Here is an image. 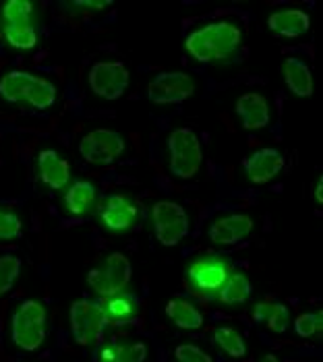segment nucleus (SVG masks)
<instances>
[{"instance_id": "obj_28", "label": "nucleus", "mask_w": 323, "mask_h": 362, "mask_svg": "<svg viewBox=\"0 0 323 362\" xmlns=\"http://www.w3.org/2000/svg\"><path fill=\"white\" fill-rule=\"evenodd\" d=\"M2 33L6 44L13 50L29 52L38 46V31L35 25H2Z\"/></svg>"}, {"instance_id": "obj_33", "label": "nucleus", "mask_w": 323, "mask_h": 362, "mask_svg": "<svg viewBox=\"0 0 323 362\" xmlns=\"http://www.w3.org/2000/svg\"><path fill=\"white\" fill-rule=\"evenodd\" d=\"M112 2H91V0H87V2H77V6H81V8H87V11H104V8H108Z\"/></svg>"}, {"instance_id": "obj_31", "label": "nucleus", "mask_w": 323, "mask_h": 362, "mask_svg": "<svg viewBox=\"0 0 323 362\" xmlns=\"http://www.w3.org/2000/svg\"><path fill=\"white\" fill-rule=\"evenodd\" d=\"M23 234V222L15 211L0 209V240H17Z\"/></svg>"}, {"instance_id": "obj_32", "label": "nucleus", "mask_w": 323, "mask_h": 362, "mask_svg": "<svg viewBox=\"0 0 323 362\" xmlns=\"http://www.w3.org/2000/svg\"><path fill=\"white\" fill-rule=\"evenodd\" d=\"M176 362H214V358L195 344H181L174 348Z\"/></svg>"}, {"instance_id": "obj_7", "label": "nucleus", "mask_w": 323, "mask_h": 362, "mask_svg": "<svg viewBox=\"0 0 323 362\" xmlns=\"http://www.w3.org/2000/svg\"><path fill=\"white\" fill-rule=\"evenodd\" d=\"M127 143L112 129H94L79 141L81 158L94 166H110L125 153Z\"/></svg>"}, {"instance_id": "obj_13", "label": "nucleus", "mask_w": 323, "mask_h": 362, "mask_svg": "<svg viewBox=\"0 0 323 362\" xmlns=\"http://www.w3.org/2000/svg\"><path fill=\"white\" fill-rule=\"evenodd\" d=\"M255 228V222L249 214H228L214 220L210 226V240L220 247H230L242 243Z\"/></svg>"}, {"instance_id": "obj_15", "label": "nucleus", "mask_w": 323, "mask_h": 362, "mask_svg": "<svg viewBox=\"0 0 323 362\" xmlns=\"http://www.w3.org/2000/svg\"><path fill=\"white\" fill-rule=\"evenodd\" d=\"M237 116L244 131H261L271 122V108L266 95L257 91L242 93L237 100Z\"/></svg>"}, {"instance_id": "obj_4", "label": "nucleus", "mask_w": 323, "mask_h": 362, "mask_svg": "<svg viewBox=\"0 0 323 362\" xmlns=\"http://www.w3.org/2000/svg\"><path fill=\"white\" fill-rule=\"evenodd\" d=\"M131 278H133V265L129 257L123 252H110L102 261V265L94 267L87 274V284L98 296L110 298L114 294H120L129 286Z\"/></svg>"}, {"instance_id": "obj_3", "label": "nucleus", "mask_w": 323, "mask_h": 362, "mask_svg": "<svg viewBox=\"0 0 323 362\" xmlns=\"http://www.w3.org/2000/svg\"><path fill=\"white\" fill-rule=\"evenodd\" d=\"M168 153H170V172L178 178H193L199 174L203 164V147L195 131L178 127L168 135Z\"/></svg>"}, {"instance_id": "obj_30", "label": "nucleus", "mask_w": 323, "mask_h": 362, "mask_svg": "<svg viewBox=\"0 0 323 362\" xmlns=\"http://www.w3.org/2000/svg\"><path fill=\"white\" fill-rule=\"evenodd\" d=\"M323 329V313L313 310V313H300L295 319V332L302 339H311L315 335H322Z\"/></svg>"}, {"instance_id": "obj_20", "label": "nucleus", "mask_w": 323, "mask_h": 362, "mask_svg": "<svg viewBox=\"0 0 323 362\" xmlns=\"http://www.w3.org/2000/svg\"><path fill=\"white\" fill-rule=\"evenodd\" d=\"M253 321L266 325L273 334H284L290 325V308L282 303L261 300L253 307Z\"/></svg>"}, {"instance_id": "obj_21", "label": "nucleus", "mask_w": 323, "mask_h": 362, "mask_svg": "<svg viewBox=\"0 0 323 362\" xmlns=\"http://www.w3.org/2000/svg\"><path fill=\"white\" fill-rule=\"evenodd\" d=\"M166 317L178 329H185V332H197L205 323L203 313L195 307L193 303L185 300V298H172V300H168L166 303Z\"/></svg>"}, {"instance_id": "obj_23", "label": "nucleus", "mask_w": 323, "mask_h": 362, "mask_svg": "<svg viewBox=\"0 0 323 362\" xmlns=\"http://www.w3.org/2000/svg\"><path fill=\"white\" fill-rule=\"evenodd\" d=\"M215 296L226 307L244 305L251 298V281L242 272H232L230 278L226 279V284L220 288V292Z\"/></svg>"}, {"instance_id": "obj_16", "label": "nucleus", "mask_w": 323, "mask_h": 362, "mask_svg": "<svg viewBox=\"0 0 323 362\" xmlns=\"http://www.w3.org/2000/svg\"><path fill=\"white\" fill-rule=\"evenodd\" d=\"M282 77L286 87L296 98H311L313 95V75L309 64L302 58L288 56L282 62Z\"/></svg>"}, {"instance_id": "obj_11", "label": "nucleus", "mask_w": 323, "mask_h": 362, "mask_svg": "<svg viewBox=\"0 0 323 362\" xmlns=\"http://www.w3.org/2000/svg\"><path fill=\"white\" fill-rule=\"evenodd\" d=\"M98 216L110 232H129L139 222V207L131 197L110 195L102 201Z\"/></svg>"}, {"instance_id": "obj_5", "label": "nucleus", "mask_w": 323, "mask_h": 362, "mask_svg": "<svg viewBox=\"0 0 323 362\" xmlns=\"http://www.w3.org/2000/svg\"><path fill=\"white\" fill-rule=\"evenodd\" d=\"M69 325H71L73 339L79 346L98 344L106 325L102 300H89V298L75 300L69 308Z\"/></svg>"}, {"instance_id": "obj_18", "label": "nucleus", "mask_w": 323, "mask_h": 362, "mask_svg": "<svg viewBox=\"0 0 323 362\" xmlns=\"http://www.w3.org/2000/svg\"><path fill=\"white\" fill-rule=\"evenodd\" d=\"M100 362H145L147 361V346L143 341L131 339H112L100 348Z\"/></svg>"}, {"instance_id": "obj_25", "label": "nucleus", "mask_w": 323, "mask_h": 362, "mask_svg": "<svg viewBox=\"0 0 323 362\" xmlns=\"http://www.w3.org/2000/svg\"><path fill=\"white\" fill-rule=\"evenodd\" d=\"M58 100V89L52 81L44 79V77H35L31 87L27 89L26 104L31 106L33 110H48L52 108Z\"/></svg>"}, {"instance_id": "obj_6", "label": "nucleus", "mask_w": 323, "mask_h": 362, "mask_svg": "<svg viewBox=\"0 0 323 362\" xmlns=\"http://www.w3.org/2000/svg\"><path fill=\"white\" fill-rule=\"evenodd\" d=\"M152 223L158 243L164 247H176L187 238L191 220L183 205L174 201H158L152 207Z\"/></svg>"}, {"instance_id": "obj_1", "label": "nucleus", "mask_w": 323, "mask_h": 362, "mask_svg": "<svg viewBox=\"0 0 323 362\" xmlns=\"http://www.w3.org/2000/svg\"><path fill=\"white\" fill-rule=\"evenodd\" d=\"M242 31L232 21H212L191 31L185 40V50L199 62L226 60L241 48Z\"/></svg>"}, {"instance_id": "obj_27", "label": "nucleus", "mask_w": 323, "mask_h": 362, "mask_svg": "<svg viewBox=\"0 0 323 362\" xmlns=\"http://www.w3.org/2000/svg\"><path fill=\"white\" fill-rule=\"evenodd\" d=\"M2 25H33V2L6 0L0 6Z\"/></svg>"}, {"instance_id": "obj_19", "label": "nucleus", "mask_w": 323, "mask_h": 362, "mask_svg": "<svg viewBox=\"0 0 323 362\" xmlns=\"http://www.w3.org/2000/svg\"><path fill=\"white\" fill-rule=\"evenodd\" d=\"M62 201H64V209L71 216L81 218V216H87L94 209V205L98 201V191L89 180H77L71 187H67Z\"/></svg>"}, {"instance_id": "obj_34", "label": "nucleus", "mask_w": 323, "mask_h": 362, "mask_svg": "<svg viewBox=\"0 0 323 362\" xmlns=\"http://www.w3.org/2000/svg\"><path fill=\"white\" fill-rule=\"evenodd\" d=\"M313 199L322 205L323 203V178L319 176V180H317V185H315V193H313Z\"/></svg>"}, {"instance_id": "obj_17", "label": "nucleus", "mask_w": 323, "mask_h": 362, "mask_svg": "<svg viewBox=\"0 0 323 362\" xmlns=\"http://www.w3.org/2000/svg\"><path fill=\"white\" fill-rule=\"evenodd\" d=\"M268 28L282 37H298L309 31L311 19L300 8H284V11H276L269 15Z\"/></svg>"}, {"instance_id": "obj_35", "label": "nucleus", "mask_w": 323, "mask_h": 362, "mask_svg": "<svg viewBox=\"0 0 323 362\" xmlns=\"http://www.w3.org/2000/svg\"><path fill=\"white\" fill-rule=\"evenodd\" d=\"M261 362H280V361H278V358H276L273 354H266V356L261 358Z\"/></svg>"}, {"instance_id": "obj_8", "label": "nucleus", "mask_w": 323, "mask_h": 362, "mask_svg": "<svg viewBox=\"0 0 323 362\" xmlns=\"http://www.w3.org/2000/svg\"><path fill=\"white\" fill-rule=\"evenodd\" d=\"M129 81H131V73L120 60L96 62V64H91V69L87 73L89 89L98 98L108 100V102L123 98L129 87Z\"/></svg>"}, {"instance_id": "obj_9", "label": "nucleus", "mask_w": 323, "mask_h": 362, "mask_svg": "<svg viewBox=\"0 0 323 362\" xmlns=\"http://www.w3.org/2000/svg\"><path fill=\"white\" fill-rule=\"evenodd\" d=\"M195 93V81L183 71H164L147 85V98L154 104H183Z\"/></svg>"}, {"instance_id": "obj_22", "label": "nucleus", "mask_w": 323, "mask_h": 362, "mask_svg": "<svg viewBox=\"0 0 323 362\" xmlns=\"http://www.w3.org/2000/svg\"><path fill=\"white\" fill-rule=\"evenodd\" d=\"M35 75L27 71H8L0 77V98L8 104L26 102L27 89L31 87Z\"/></svg>"}, {"instance_id": "obj_24", "label": "nucleus", "mask_w": 323, "mask_h": 362, "mask_svg": "<svg viewBox=\"0 0 323 362\" xmlns=\"http://www.w3.org/2000/svg\"><path fill=\"white\" fill-rule=\"evenodd\" d=\"M102 307L106 321L112 323H127L139 313V303L135 300L133 294H114L102 303Z\"/></svg>"}, {"instance_id": "obj_29", "label": "nucleus", "mask_w": 323, "mask_h": 362, "mask_svg": "<svg viewBox=\"0 0 323 362\" xmlns=\"http://www.w3.org/2000/svg\"><path fill=\"white\" fill-rule=\"evenodd\" d=\"M23 263L17 255H0V296H4L6 292H11L17 284V279L21 276Z\"/></svg>"}, {"instance_id": "obj_10", "label": "nucleus", "mask_w": 323, "mask_h": 362, "mask_svg": "<svg viewBox=\"0 0 323 362\" xmlns=\"http://www.w3.org/2000/svg\"><path fill=\"white\" fill-rule=\"evenodd\" d=\"M232 267L224 257L208 255L191 263L187 269L188 284L201 294H217L220 288L230 278Z\"/></svg>"}, {"instance_id": "obj_26", "label": "nucleus", "mask_w": 323, "mask_h": 362, "mask_svg": "<svg viewBox=\"0 0 323 362\" xmlns=\"http://www.w3.org/2000/svg\"><path fill=\"white\" fill-rule=\"evenodd\" d=\"M214 344L230 358H244L246 356V341L242 337L241 332H237L234 327H217L212 335Z\"/></svg>"}, {"instance_id": "obj_14", "label": "nucleus", "mask_w": 323, "mask_h": 362, "mask_svg": "<svg viewBox=\"0 0 323 362\" xmlns=\"http://www.w3.org/2000/svg\"><path fill=\"white\" fill-rule=\"evenodd\" d=\"M35 168L42 185L50 191H62L71 182V164L56 149H42L35 158Z\"/></svg>"}, {"instance_id": "obj_12", "label": "nucleus", "mask_w": 323, "mask_h": 362, "mask_svg": "<svg viewBox=\"0 0 323 362\" xmlns=\"http://www.w3.org/2000/svg\"><path fill=\"white\" fill-rule=\"evenodd\" d=\"M286 166L284 156L273 149V147H261L257 151H253L249 158H244L242 162V172L246 176L249 182L253 185H266L269 180H273Z\"/></svg>"}, {"instance_id": "obj_2", "label": "nucleus", "mask_w": 323, "mask_h": 362, "mask_svg": "<svg viewBox=\"0 0 323 362\" xmlns=\"http://www.w3.org/2000/svg\"><path fill=\"white\" fill-rule=\"evenodd\" d=\"M48 337V310L44 303L27 298L11 315V341L23 352H38Z\"/></svg>"}]
</instances>
